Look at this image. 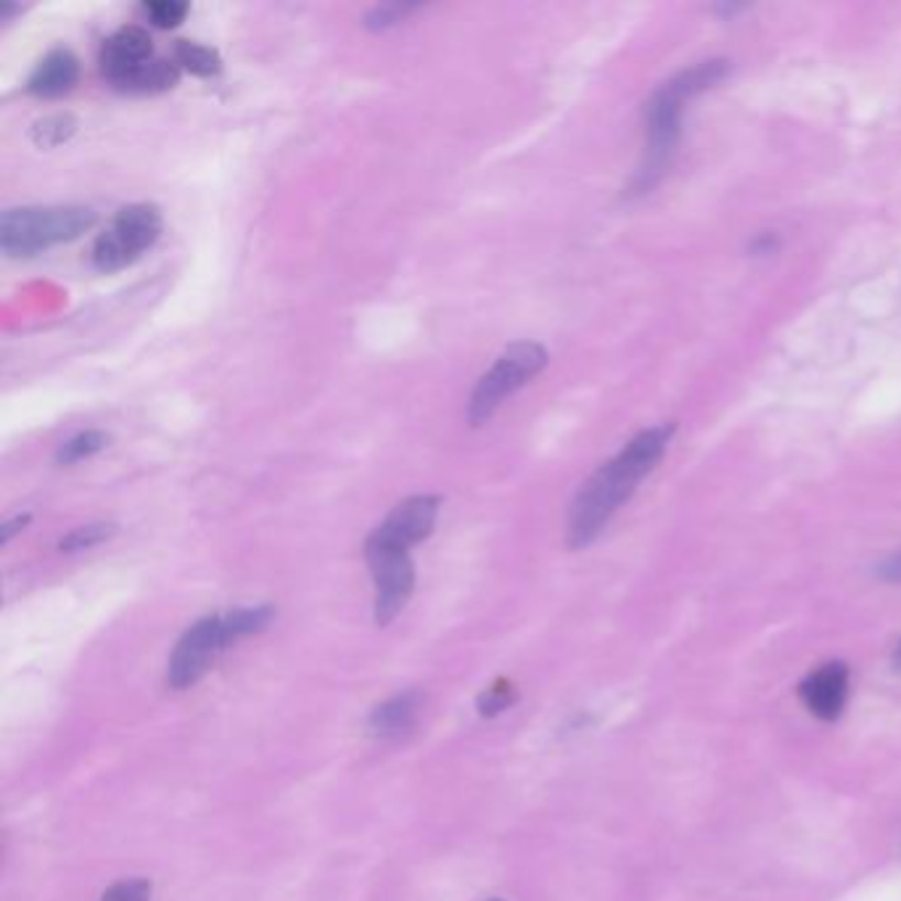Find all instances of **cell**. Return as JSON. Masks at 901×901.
<instances>
[{"mask_svg": "<svg viewBox=\"0 0 901 901\" xmlns=\"http://www.w3.org/2000/svg\"><path fill=\"white\" fill-rule=\"evenodd\" d=\"M674 426H653L629 439L627 447L601 465L582 490L576 492L569 513V542L571 550H582L603 531V526L611 521L622 503H627L629 495L637 490V484L656 469V463L667 452L669 439H672Z\"/></svg>", "mask_w": 901, "mask_h": 901, "instance_id": "obj_1", "label": "cell"}, {"mask_svg": "<svg viewBox=\"0 0 901 901\" xmlns=\"http://www.w3.org/2000/svg\"><path fill=\"white\" fill-rule=\"evenodd\" d=\"M729 72V64L725 58H708V62L695 64L672 80L663 83L650 101L646 103V128H648V146L646 160H642L640 169H637L633 180V194L642 196L650 188L659 186V180L672 167L677 143H680L682 133V109L690 98H695L703 90L714 88Z\"/></svg>", "mask_w": 901, "mask_h": 901, "instance_id": "obj_2", "label": "cell"}, {"mask_svg": "<svg viewBox=\"0 0 901 901\" xmlns=\"http://www.w3.org/2000/svg\"><path fill=\"white\" fill-rule=\"evenodd\" d=\"M96 226V212L88 207H17L6 209L0 220V249L6 256H35L56 243L80 239Z\"/></svg>", "mask_w": 901, "mask_h": 901, "instance_id": "obj_3", "label": "cell"}, {"mask_svg": "<svg viewBox=\"0 0 901 901\" xmlns=\"http://www.w3.org/2000/svg\"><path fill=\"white\" fill-rule=\"evenodd\" d=\"M548 365V350L537 341H516L505 350L499 358L492 363L490 371L484 373L482 378L473 386L471 399H469V410H465V418H469L471 426H482L497 413V407L516 394L518 389H524L537 373L545 371Z\"/></svg>", "mask_w": 901, "mask_h": 901, "instance_id": "obj_4", "label": "cell"}, {"mask_svg": "<svg viewBox=\"0 0 901 901\" xmlns=\"http://www.w3.org/2000/svg\"><path fill=\"white\" fill-rule=\"evenodd\" d=\"M162 226V212L156 204L141 201L122 207L107 230L98 233L94 241L90 260H94L96 270L117 273V270L133 265L138 256L160 241Z\"/></svg>", "mask_w": 901, "mask_h": 901, "instance_id": "obj_5", "label": "cell"}, {"mask_svg": "<svg viewBox=\"0 0 901 901\" xmlns=\"http://www.w3.org/2000/svg\"><path fill=\"white\" fill-rule=\"evenodd\" d=\"M365 561L376 584V624L386 627L410 601L416 587V565H413L410 550L373 535L365 539Z\"/></svg>", "mask_w": 901, "mask_h": 901, "instance_id": "obj_6", "label": "cell"}, {"mask_svg": "<svg viewBox=\"0 0 901 901\" xmlns=\"http://www.w3.org/2000/svg\"><path fill=\"white\" fill-rule=\"evenodd\" d=\"M230 646L222 616H204L183 633L167 667L169 688L186 690L207 674L215 656Z\"/></svg>", "mask_w": 901, "mask_h": 901, "instance_id": "obj_7", "label": "cell"}, {"mask_svg": "<svg viewBox=\"0 0 901 901\" xmlns=\"http://www.w3.org/2000/svg\"><path fill=\"white\" fill-rule=\"evenodd\" d=\"M439 508H442V497L413 495L403 499L399 505H394V510L371 531V535L384 539V542L389 545H397V548L410 550L413 545L424 542V539L431 535L433 524H437Z\"/></svg>", "mask_w": 901, "mask_h": 901, "instance_id": "obj_8", "label": "cell"}, {"mask_svg": "<svg viewBox=\"0 0 901 901\" xmlns=\"http://www.w3.org/2000/svg\"><path fill=\"white\" fill-rule=\"evenodd\" d=\"M151 58H154L151 35L143 28H138V24H130V28H120L114 35H109L103 41L98 64H101L103 77H107L111 88L120 90Z\"/></svg>", "mask_w": 901, "mask_h": 901, "instance_id": "obj_9", "label": "cell"}, {"mask_svg": "<svg viewBox=\"0 0 901 901\" xmlns=\"http://www.w3.org/2000/svg\"><path fill=\"white\" fill-rule=\"evenodd\" d=\"M804 706L822 722H833L844 714L848 699V667L840 661L822 663L799 685Z\"/></svg>", "mask_w": 901, "mask_h": 901, "instance_id": "obj_10", "label": "cell"}, {"mask_svg": "<svg viewBox=\"0 0 901 901\" xmlns=\"http://www.w3.org/2000/svg\"><path fill=\"white\" fill-rule=\"evenodd\" d=\"M77 77H80V62L69 48H54L48 51L37 67L32 69L28 90L37 98H58L69 94L75 88Z\"/></svg>", "mask_w": 901, "mask_h": 901, "instance_id": "obj_11", "label": "cell"}, {"mask_svg": "<svg viewBox=\"0 0 901 901\" xmlns=\"http://www.w3.org/2000/svg\"><path fill=\"white\" fill-rule=\"evenodd\" d=\"M416 714H418L416 693L394 695V699L384 701L381 706L373 708L371 729L376 735H381V738H397V735H403L413 727Z\"/></svg>", "mask_w": 901, "mask_h": 901, "instance_id": "obj_12", "label": "cell"}, {"mask_svg": "<svg viewBox=\"0 0 901 901\" xmlns=\"http://www.w3.org/2000/svg\"><path fill=\"white\" fill-rule=\"evenodd\" d=\"M177 80H180V67L169 58L154 56L120 90H124V94H162V90L175 88Z\"/></svg>", "mask_w": 901, "mask_h": 901, "instance_id": "obj_13", "label": "cell"}, {"mask_svg": "<svg viewBox=\"0 0 901 901\" xmlns=\"http://www.w3.org/2000/svg\"><path fill=\"white\" fill-rule=\"evenodd\" d=\"M173 62L180 69L190 72V75L199 77H212L222 69V58L215 48L209 45L196 43V41H175L173 48Z\"/></svg>", "mask_w": 901, "mask_h": 901, "instance_id": "obj_14", "label": "cell"}, {"mask_svg": "<svg viewBox=\"0 0 901 901\" xmlns=\"http://www.w3.org/2000/svg\"><path fill=\"white\" fill-rule=\"evenodd\" d=\"M275 619V611L270 606H254V608H235L230 614L222 616V624H226V635L233 646L235 640L246 635H256L262 629L270 627V622Z\"/></svg>", "mask_w": 901, "mask_h": 901, "instance_id": "obj_15", "label": "cell"}, {"mask_svg": "<svg viewBox=\"0 0 901 901\" xmlns=\"http://www.w3.org/2000/svg\"><path fill=\"white\" fill-rule=\"evenodd\" d=\"M107 444H109V433H103L98 429L80 431V433H75L72 439H67V442H64L62 447H58L56 463H62V465L80 463V460H85V458H94L96 452H101Z\"/></svg>", "mask_w": 901, "mask_h": 901, "instance_id": "obj_16", "label": "cell"}, {"mask_svg": "<svg viewBox=\"0 0 901 901\" xmlns=\"http://www.w3.org/2000/svg\"><path fill=\"white\" fill-rule=\"evenodd\" d=\"M77 130V120L72 114H51V117H43V120H37L32 124V141H35V146L41 149H54L58 143L69 141L72 135H75Z\"/></svg>", "mask_w": 901, "mask_h": 901, "instance_id": "obj_17", "label": "cell"}, {"mask_svg": "<svg viewBox=\"0 0 901 901\" xmlns=\"http://www.w3.org/2000/svg\"><path fill=\"white\" fill-rule=\"evenodd\" d=\"M114 531H117V526L109 524V521L77 526V529H72L67 537H62V542H58V550H62V552L90 550V548H96V545L107 542L109 537H114Z\"/></svg>", "mask_w": 901, "mask_h": 901, "instance_id": "obj_18", "label": "cell"}, {"mask_svg": "<svg viewBox=\"0 0 901 901\" xmlns=\"http://www.w3.org/2000/svg\"><path fill=\"white\" fill-rule=\"evenodd\" d=\"M188 11L190 6L186 0H151V3H143V14L160 30L177 28L188 17Z\"/></svg>", "mask_w": 901, "mask_h": 901, "instance_id": "obj_19", "label": "cell"}, {"mask_svg": "<svg viewBox=\"0 0 901 901\" xmlns=\"http://www.w3.org/2000/svg\"><path fill=\"white\" fill-rule=\"evenodd\" d=\"M418 6H403V3H386V6H376V9L371 11V14L365 17V24L371 30H384V28H392V24L403 22L407 14H413Z\"/></svg>", "mask_w": 901, "mask_h": 901, "instance_id": "obj_20", "label": "cell"}, {"mask_svg": "<svg viewBox=\"0 0 901 901\" xmlns=\"http://www.w3.org/2000/svg\"><path fill=\"white\" fill-rule=\"evenodd\" d=\"M151 897V883L143 878H133V880H120V883H114L109 888L107 893H103L101 901H149Z\"/></svg>", "mask_w": 901, "mask_h": 901, "instance_id": "obj_21", "label": "cell"}, {"mask_svg": "<svg viewBox=\"0 0 901 901\" xmlns=\"http://www.w3.org/2000/svg\"><path fill=\"white\" fill-rule=\"evenodd\" d=\"M513 701H516V693H513L510 685H497L479 699V712L484 716H495L499 712H505Z\"/></svg>", "mask_w": 901, "mask_h": 901, "instance_id": "obj_22", "label": "cell"}, {"mask_svg": "<svg viewBox=\"0 0 901 901\" xmlns=\"http://www.w3.org/2000/svg\"><path fill=\"white\" fill-rule=\"evenodd\" d=\"M30 521H32L30 513H24V516L9 518V521L3 524V529H0V539H3V545L11 542V539H14V535H19V531H24V526H28Z\"/></svg>", "mask_w": 901, "mask_h": 901, "instance_id": "obj_23", "label": "cell"}, {"mask_svg": "<svg viewBox=\"0 0 901 901\" xmlns=\"http://www.w3.org/2000/svg\"><path fill=\"white\" fill-rule=\"evenodd\" d=\"M880 576L888 579V582H901V552L891 556L883 565H880Z\"/></svg>", "mask_w": 901, "mask_h": 901, "instance_id": "obj_24", "label": "cell"}, {"mask_svg": "<svg viewBox=\"0 0 901 901\" xmlns=\"http://www.w3.org/2000/svg\"><path fill=\"white\" fill-rule=\"evenodd\" d=\"M893 663H897V669H901V646L897 648V656H893Z\"/></svg>", "mask_w": 901, "mask_h": 901, "instance_id": "obj_25", "label": "cell"}, {"mask_svg": "<svg viewBox=\"0 0 901 901\" xmlns=\"http://www.w3.org/2000/svg\"><path fill=\"white\" fill-rule=\"evenodd\" d=\"M490 901H499V899H490Z\"/></svg>", "mask_w": 901, "mask_h": 901, "instance_id": "obj_26", "label": "cell"}]
</instances>
